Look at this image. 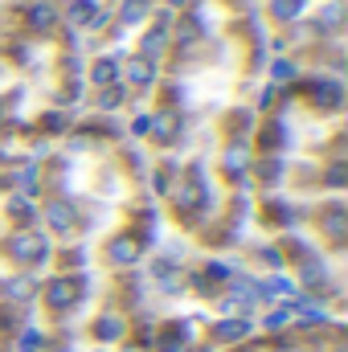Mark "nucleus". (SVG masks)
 <instances>
[]
</instances>
